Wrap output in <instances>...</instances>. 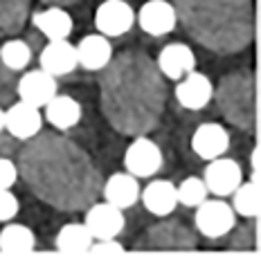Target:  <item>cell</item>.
<instances>
[{
    "label": "cell",
    "instance_id": "cell-1",
    "mask_svg": "<svg viewBox=\"0 0 261 256\" xmlns=\"http://www.w3.org/2000/svg\"><path fill=\"white\" fill-rule=\"evenodd\" d=\"M16 166L25 187L59 211H81L101 193L99 168L68 135H34L18 151Z\"/></svg>",
    "mask_w": 261,
    "mask_h": 256
},
{
    "label": "cell",
    "instance_id": "cell-2",
    "mask_svg": "<svg viewBox=\"0 0 261 256\" xmlns=\"http://www.w3.org/2000/svg\"><path fill=\"white\" fill-rule=\"evenodd\" d=\"M99 106L119 135H149L165 115L167 81L140 50L115 54L99 70Z\"/></svg>",
    "mask_w": 261,
    "mask_h": 256
},
{
    "label": "cell",
    "instance_id": "cell-3",
    "mask_svg": "<svg viewBox=\"0 0 261 256\" xmlns=\"http://www.w3.org/2000/svg\"><path fill=\"white\" fill-rule=\"evenodd\" d=\"M187 36L205 50L230 56L254 41L252 0H171Z\"/></svg>",
    "mask_w": 261,
    "mask_h": 256
},
{
    "label": "cell",
    "instance_id": "cell-4",
    "mask_svg": "<svg viewBox=\"0 0 261 256\" xmlns=\"http://www.w3.org/2000/svg\"><path fill=\"white\" fill-rule=\"evenodd\" d=\"M212 99H216L219 110L223 112L225 122L232 126L254 130L257 122V83H254V72L250 68L234 70L221 79L219 88H214Z\"/></svg>",
    "mask_w": 261,
    "mask_h": 256
},
{
    "label": "cell",
    "instance_id": "cell-5",
    "mask_svg": "<svg viewBox=\"0 0 261 256\" xmlns=\"http://www.w3.org/2000/svg\"><path fill=\"white\" fill-rule=\"evenodd\" d=\"M194 225L198 234H203L205 238H223L237 225V214L232 209V205H227L223 198H205L196 207Z\"/></svg>",
    "mask_w": 261,
    "mask_h": 256
},
{
    "label": "cell",
    "instance_id": "cell-6",
    "mask_svg": "<svg viewBox=\"0 0 261 256\" xmlns=\"http://www.w3.org/2000/svg\"><path fill=\"white\" fill-rule=\"evenodd\" d=\"M196 234L182 220H160L140 238V249H194Z\"/></svg>",
    "mask_w": 261,
    "mask_h": 256
},
{
    "label": "cell",
    "instance_id": "cell-7",
    "mask_svg": "<svg viewBox=\"0 0 261 256\" xmlns=\"http://www.w3.org/2000/svg\"><path fill=\"white\" fill-rule=\"evenodd\" d=\"M165 164L160 146L146 135H135L124 153V168L135 178H151Z\"/></svg>",
    "mask_w": 261,
    "mask_h": 256
},
{
    "label": "cell",
    "instance_id": "cell-8",
    "mask_svg": "<svg viewBox=\"0 0 261 256\" xmlns=\"http://www.w3.org/2000/svg\"><path fill=\"white\" fill-rule=\"evenodd\" d=\"M135 12L126 0H104L95 12V27L108 39H117L133 30Z\"/></svg>",
    "mask_w": 261,
    "mask_h": 256
},
{
    "label": "cell",
    "instance_id": "cell-9",
    "mask_svg": "<svg viewBox=\"0 0 261 256\" xmlns=\"http://www.w3.org/2000/svg\"><path fill=\"white\" fill-rule=\"evenodd\" d=\"M84 225L88 227V232L92 234L95 241L99 238H117L124 232L126 218H124V209L111 205V203H92L90 207H86V218Z\"/></svg>",
    "mask_w": 261,
    "mask_h": 256
},
{
    "label": "cell",
    "instance_id": "cell-10",
    "mask_svg": "<svg viewBox=\"0 0 261 256\" xmlns=\"http://www.w3.org/2000/svg\"><path fill=\"white\" fill-rule=\"evenodd\" d=\"M243 180V168L237 160L225 155H219L214 160H210L207 168H205V187L210 193H214L216 198H227L234 189L241 184Z\"/></svg>",
    "mask_w": 261,
    "mask_h": 256
},
{
    "label": "cell",
    "instance_id": "cell-11",
    "mask_svg": "<svg viewBox=\"0 0 261 256\" xmlns=\"http://www.w3.org/2000/svg\"><path fill=\"white\" fill-rule=\"evenodd\" d=\"M135 23L140 25V30L144 34L160 39V36H167L176 30L178 18H176V9H173L169 0H149L135 14Z\"/></svg>",
    "mask_w": 261,
    "mask_h": 256
},
{
    "label": "cell",
    "instance_id": "cell-12",
    "mask_svg": "<svg viewBox=\"0 0 261 256\" xmlns=\"http://www.w3.org/2000/svg\"><path fill=\"white\" fill-rule=\"evenodd\" d=\"M43 128V115L41 108L32 106L27 101H16L5 110V130L9 137L27 141L34 135H39Z\"/></svg>",
    "mask_w": 261,
    "mask_h": 256
},
{
    "label": "cell",
    "instance_id": "cell-13",
    "mask_svg": "<svg viewBox=\"0 0 261 256\" xmlns=\"http://www.w3.org/2000/svg\"><path fill=\"white\" fill-rule=\"evenodd\" d=\"M59 92L57 77L47 74L45 70H30L20 79H16V95L20 101H27L36 108H43Z\"/></svg>",
    "mask_w": 261,
    "mask_h": 256
},
{
    "label": "cell",
    "instance_id": "cell-14",
    "mask_svg": "<svg viewBox=\"0 0 261 256\" xmlns=\"http://www.w3.org/2000/svg\"><path fill=\"white\" fill-rule=\"evenodd\" d=\"M39 63H41V70H45V72L52 74V77L72 74L74 70L79 68L77 47H74L68 39L47 41L39 54Z\"/></svg>",
    "mask_w": 261,
    "mask_h": 256
},
{
    "label": "cell",
    "instance_id": "cell-15",
    "mask_svg": "<svg viewBox=\"0 0 261 256\" xmlns=\"http://www.w3.org/2000/svg\"><path fill=\"white\" fill-rule=\"evenodd\" d=\"M173 95H176L178 103H180L182 108H187V110H203L212 101L214 86H212L207 74L192 70V72H187L182 79H178Z\"/></svg>",
    "mask_w": 261,
    "mask_h": 256
},
{
    "label": "cell",
    "instance_id": "cell-16",
    "mask_svg": "<svg viewBox=\"0 0 261 256\" xmlns=\"http://www.w3.org/2000/svg\"><path fill=\"white\" fill-rule=\"evenodd\" d=\"M192 149L200 160H214L219 155H225L230 149V133L223 128V124L205 122L194 130Z\"/></svg>",
    "mask_w": 261,
    "mask_h": 256
},
{
    "label": "cell",
    "instance_id": "cell-17",
    "mask_svg": "<svg viewBox=\"0 0 261 256\" xmlns=\"http://www.w3.org/2000/svg\"><path fill=\"white\" fill-rule=\"evenodd\" d=\"M155 65L165 79L178 81L187 72L196 70V54L192 47L185 45V43H169V45H165L160 50V54H158Z\"/></svg>",
    "mask_w": 261,
    "mask_h": 256
},
{
    "label": "cell",
    "instance_id": "cell-18",
    "mask_svg": "<svg viewBox=\"0 0 261 256\" xmlns=\"http://www.w3.org/2000/svg\"><path fill=\"white\" fill-rule=\"evenodd\" d=\"M140 200L144 209L158 218H167L176 211L178 193L171 180H151L144 189H140Z\"/></svg>",
    "mask_w": 261,
    "mask_h": 256
},
{
    "label": "cell",
    "instance_id": "cell-19",
    "mask_svg": "<svg viewBox=\"0 0 261 256\" xmlns=\"http://www.w3.org/2000/svg\"><path fill=\"white\" fill-rule=\"evenodd\" d=\"M32 25L47 41L68 39L74 27L72 16L65 12V7H57V5H47L45 9H39V12L32 16Z\"/></svg>",
    "mask_w": 261,
    "mask_h": 256
},
{
    "label": "cell",
    "instance_id": "cell-20",
    "mask_svg": "<svg viewBox=\"0 0 261 256\" xmlns=\"http://www.w3.org/2000/svg\"><path fill=\"white\" fill-rule=\"evenodd\" d=\"M77 47V61L79 68L88 70V72H99L101 68H106V63L113 59V45L104 34H88L79 41Z\"/></svg>",
    "mask_w": 261,
    "mask_h": 256
},
{
    "label": "cell",
    "instance_id": "cell-21",
    "mask_svg": "<svg viewBox=\"0 0 261 256\" xmlns=\"http://www.w3.org/2000/svg\"><path fill=\"white\" fill-rule=\"evenodd\" d=\"M140 182L128 171L113 173L106 182H101V193H104L106 203L119 207V209H128L140 200Z\"/></svg>",
    "mask_w": 261,
    "mask_h": 256
},
{
    "label": "cell",
    "instance_id": "cell-22",
    "mask_svg": "<svg viewBox=\"0 0 261 256\" xmlns=\"http://www.w3.org/2000/svg\"><path fill=\"white\" fill-rule=\"evenodd\" d=\"M43 108H45V119L57 130H61V133L63 130L74 128L81 122V117H84V108H81V103L74 99V97L59 95V92Z\"/></svg>",
    "mask_w": 261,
    "mask_h": 256
},
{
    "label": "cell",
    "instance_id": "cell-23",
    "mask_svg": "<svg viewBox=\"0 0 261 256\" xmlns=\"http://www.w3.org/2000/svg\"><path fill=\"white\" fill-rule=\"evenodd\" d=\"M92 241L95 238L84 222H68L59 230L57 238H54V247L61 254H86L90 252Z\"/></svg>",
    "mask_w": 261,
    "mask_h": 256
},
{
    "label": "cell",
    "instance_id": "cell-24",
    "mask_svg": "<svg viewBox=\"0 0 261 256\" xmlns=\"http://www.w3.org/2000/svg\"><path fill=\"white\" fill-rule=\"evenodd\" d=\"M36 247V236L27 225L12 222L0 230V252L7 254H27Z\"/></svg>",
    "mask_w": 261,
    "mask_h": 256
},
{
    "label": "cell",
    "instance_id": "cell-25",
    "mask_svg": "<svg viewBox=\"0 0 261 256\" xmlns=\"http://www.w3.org/2000/svg\"><path fill=\"white\" fill-rule=\"evenodd\" d=\"M32 0H0V39L23 32Z\"/></svg>",
    "mask_w": 261,
    "mask_h": 256
},
{
    "label": "cell",
    "instance_id": "cell-26",
    "mask_svg": "<svg viewBox=\"0 0 261 256\" xmlns=\"http://www.w3.org/2000/svg\"><path fill=\"white\" fill-rule=\"evenodd\" d=\"M232 195V209H234L237 216L243 218H257L259 216V187L257 180H250V182H243L230 193Z\"/></svg>",
    "mask_w": 261,
    "mask_h": 256
},
{
    "label": "cell",
    "instance_id": "cell-27",
    "mask_svg": "<svg viewBox=\"0 0 261 256\" xmlns=\"http://www.w3.org/2000/svg\"><path fill=\"white\" fill-rule=\"evenodd\" d=\"M0 61L12 72H20L32 63V45L23 39L5 41L0 45Z\"/></svg>",
    "mask_w": 261,
    "mask_h": 256
},
{
    "label": "cell",
    "instance_id": "cell-28",
    "mask_svg": "<svg viewBox=\"0 0 261 256\" xmlns=\"http://www.w3.org/2000/svg\"><path fill=\"white\" fill-rule=\"evenodd\" d=\"M176 193H178V205H185V207H198L207 198V187H205L203 178L198 176H189L185 178L180 184L176 187Z\"/></svg>",
    "mask_w": 261,
    "mask_h": 256
},
{
    "label": "cell",
    "instance_id": "cell-29",
    "mask_svg": "<svg viewBox=\"0 0 261 256\" xmlns=\"http://www.w3.org/2000/svg\"><path fill=\"white\" fill-rule=\"evenodd\" d=\"M230 247L232 249H254L257 247V225H254V218H250V222L241 227H232L230 230Z\"/></svg>",
    "mask_w": 261,
    "mask_h": 256
},
{
    "label": "cell",
    "instance_id": "cell-30",
    "mask_svg": "<svg viewBox=\"0 0 261 256\" xmlns=\"http://www.w3.org/2000/svg\"><path fill=\"white\" fill-rule=\"evenodd\" d=\"M18 198L9 189H0V222H9L18 214Z\"/></svg>",
    "mask_w": 261,
    "mask_h": 256
},
{
    "label": "cell",
    "instance_id": "cell-31",
    "mask_svg": "<svg viewBox=\"0 0 261 256\" xmlns=\"http://www.w3.org/2000/svg\"><path fill=\"white\" fill-rule=\"evenodd\" d=\"M18 180V166L7 155H0V189H12Z\"/></svg>",
    "mask_w": 261,
    "mask_h": 256
},
{
    "label": "cell",
    "instance_id": "cell-32",
    "mask_svg": "<svg viewBox=\"0 0 261 256\" xmlns=\"http://www.w3.org/2000/svg\"><path fill=\"white\" fill-rule=\"evenodd\" d=\"M12 92H16V79L12 77V70H7L0 61V103L12 99Z\"/></svg>",
    "mask_w": 261,
    "mask_h": 256
},
{
    "label": "cell",
    "instance_id": "cell-33",
    "mask_svg": "<svg viewBox=\"0 0 261 256\" xmlns=\"http://www.w3.org/2000/svg\"><path fill=\"white\" fill-rule=\"evenodd\" d=\"M90 252L92 254H108V256H113V254H122L124 247H122V243L115 241V238H99V241H92Z\"/></svg>",
    "mask_w": 261,
    "mask_h": 256
},
{
    "label": "cell",
    "instance_id": "cell-34",
    "mask_svg": "<svg viewBox=\"0 0 261 256\" xmlns=\"http://www.w3.org/2000/svg\"><path fill=\"white\" fill-rule=\"evenodd\" d=\"M45 5H57V7H70V5H77L79 0H41Z\"/></svg>",
    "mask_w": 261,
    "mask_h": 256
},
{
    "label": "cell",
    "instance_id": "cell-35",
    "mask_svg": "<svg viewBox=\"0 0 261 256\" xmlns=\"http://www.w3.org/2000/svg\"><path fill=\"white\" fill-rule=\"evenodd\" d=\"M3 130H5V110L0 106V135H3Z\"/></svg>",
    "mask_w": 261,
    "mask_h": 256
}]
</instances>
